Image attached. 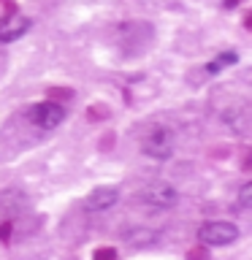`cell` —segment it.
<instances>
[{
    "label": "cell",
    "mask_w": 252,
    "mask_h": 260,
    "mask_svg": "<svg viewBox=\"0 0 252 260\" xmlns=\"http://www.w3.org/2000/svg\"><path fill=\"white\" fill-rule=\"evenodd\" d=\"M33 27V19L24 14H8L6 19H0V44H14L22 36H27Z\"/></svg>",
    "instance_id": "5"
},
{
    "label": "cell",
    "mask_w": 252,
    "mask_h": 260,
    "mask_svg": "<svg viewBox=\"0 0 252 260\" xmlns=\"http://www.w3.org/2000/svg\"><path fill=\"white\" fill-rule=\"evenodd\" d=\"M52 98H71V92H65V89H52Z\"/></svg>",
    "instance_id": "13"
},
{
    "label": "cell",
    "mask_w": 252,
    "mask_h": 260,
    "mask_svg": "<svg viewBox=\"0 0 252 260\" xmlns=\"http://www.w3.org/2000/svg\"><path fill=\"white\" fill-rule=\"evenodd\" d=\"M236 62H239V54H236V52H223L219 57H214L211 62H206V73H209V76H214V73L225 71L228 65H236Z\"/></svg>",
    "instance_id": "7"
},
{
    "label": "cell",
    "mask_w": 252,
    "mask_h": 260,
    "mask_svg": "<svg viewBox=\"0 0 252 260\" xmlns=\"http://www.w3.org/2000/svg\"><path fill=\"white\" fill-rule=\"evenodd\" d=\"M239 206L241 209H249L252 206V184H241V190H239Z\"/></svg>",
    "instance_id": "8"
},
{
    "label": "cell",
    "mask_w": 252,
    "mask_h": 260,
    "mask_svg": "<svg viewBox=\"0 0 252 260\" xmlns=\"http://www.w3.org/2000/svg\"><path fill=\"white\" fill-rule=\"evenodd\" d=\"M239 6V0H225V8H236Z\"/></svg>",
    "instance_id": "14"
},
{
    "label": "cell",
    "mask_w": 252,
    "mask_h": 260,
    "mask_svg": "<svg viewBox=\"0 0 252 260\" xmlns=\"http://www.w3.org/2000/svg\"><path fill=\"white\" fill-rule=\"evenodd\" d=\"M27 119L41 130H54L65 119V106L60 101H41L27 109Z\"/></svg>",
    "instance_id": "3"
},
{
    "label": "cell",
    "mask_w": 252,
    "mask_h": 260,
    "mask_svg": "<svg viewBox=\"0 0 252 260\" xmlns=\"http://www.w3.org/2000/svg\"><path fill=\"white\" fill-rule=\"evenodd\" d=\"M187 260H209V247H193V249H187Z\"/></svg>",
    "instance_id": "9"
},
{
    "label": "cell",
    "mask_w": 252,
    "mask_h": 260,
    "mask_svg": "<svg viewBox=\"0 0 252 260\" xmlns=\"http://www.w3.org/2000/svg\"><path fill=\"white\" fill-rule=\"evenodd\" d=\"M87 117L92 119V122H95V119H106V117H109V111H106V106H92Z\"/></svg>",
    "instance_id": "11"
},
{
    "label": "cell",
    "mask_w": 252,
    "mask_h": 260,
    "mask_svg": "<svg viewBox=\"0 0 252 260\" xmlns=\"http://www.w3.org/2000/svg\"><path fill=\"white\" fill-rule=\"evenodd\" d=\"M8 233H11V222H6L3 228H0V239H3V241H8Z\"/></svg>",
    "instance_id": "12"
},
{
    "label": "cell",
    "mask_w": 252,
    "mask_h": 260,
    "mask_svg": "<svg viewBox=\"0 0 252 260\" xmlns=\"http://www.w3.org/2000/svg\"><path fill=\"white\" fill-rule=\"evenodd\" d=\"M92 260H117V249L114 247H101V249H95Z\"/></svg>",
    "instance_id": "10"
},
{
    "label": "cell",
    "mask_w": 252,
    "mask_h": 260,
    "mask_svg": "<svg viewBox=\"0 0 252 260\" xmlns=\"http://www.w3.org/2000/svg\"><path fill=\"white\" fill-rule=\"evenodd\" d=\"M141 152L152 160H168L174 154V130L166 125H154L141 138Z\"/></svg>",
    "instance_id": "1"
},
{
    "label": "cell",
    "mask_w": 252,
    "mask_h": 260,
    "mask_svg": "<svg viewBox=\"0 0 252 260\" xmlns=\"http://www.w3.org/2000/svg\"><path fill=\"white\" fill-rule=\"evenodd\" d=\"M239 225L225 222V219H211V222H203L198 228V239L203 247H228V244L239 241Z\"/></svg>",
    "instance_id": "2"
},
{
    "label": "cell",
    "mask_w": 252,
    "mask_h": 260,
    "mask_svg": "<svg viewBox=\"0 0 252 260\" xmlns=\"http://www.w3.org/2000/svg\"><path fill=\"white\" fill-rule=\"evenodd\" d=\"M136 198L152 209H171V206H176L179 192H176V187H171L166 182H152V184L141 187L136 192Z\"/></svg>",
    "instance_id": "4"
},
{
    "label": "cell",
    "mask_w": 252,
    "mask_h": 260,
    "mask_svg": "<svg viewBox=\"0 0 252 260\" xmlns=\"http://www.w3.org/2000/svg\"><path fill=\"white\" fill-rule=\"evenodd\" d=\"M119 201V190L114 184H103V187H95L92 192H87L84 195V206L87 211H106V209H111L114 203Z\"/></svg>",
    "instance_id": "6"
}]
</instances>
